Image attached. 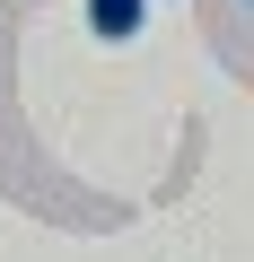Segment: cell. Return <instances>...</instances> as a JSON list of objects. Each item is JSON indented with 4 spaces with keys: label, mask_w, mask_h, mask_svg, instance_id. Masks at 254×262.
I'll return each mask as SVG.
<instances>
[{
    "label": "cell",
    "mask_w": 254,
    "mask_h": 262,
    "mask_svg": "<svg viewBox=\"0 0 254 262\" xmlns=\"http://www.w3.org/2000/svg\"><path fill=\"white\" fill-rule=\"evenodd\" d=\"M141 18H149V0H88V27H96L105 44H123V35H141Z\"/></svg>",
    "instance_id": "1"
}]
</instances>
